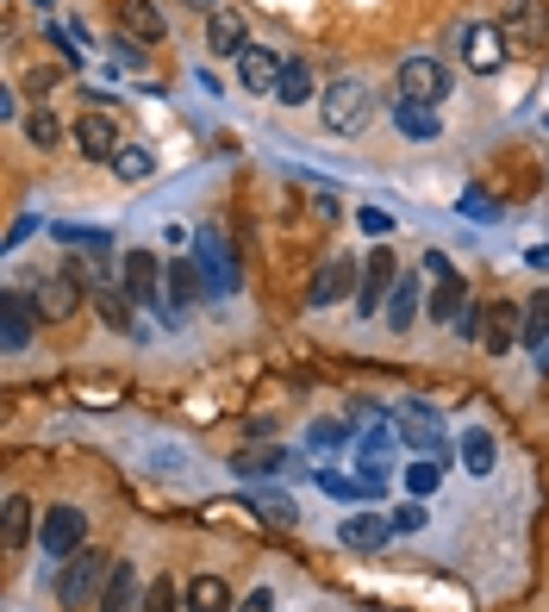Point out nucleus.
<instances>
[{"label": "nucleus", "instance_id": "nucleus-4", "mask_svg": "<svg viewBox=\"0 0 549 612\" xmlns=\"http://www.w3.org/2000/svg\"><path fill=\"white\" fill-rule=\"evenodd\" d=\"M81 544H88V512H81V507H44V525H38V550H44L50 562H69Z\"/></svg>", "mask_w": 549, "mask_h": 612}, {"label": "nucleus", "instance_id": "nucleus-17", "mask_svg": "<svg viewBox=\"0 0 549 612\" xmlns=\"http://www.w3.org/2000/svg\"><path fill=\"white\" fill-rule=\"evenodd\" d=\"M244 13L238 7H219V13H206V51L213 56H231L238 63V51H244Z\"/></svg>", "mask_w": 549, "mask_h": 612}, {"label": "nucleus", "instance_id": "nucleus-18", "mask_svg": "<svg viewBox=\"0 0 549 612\" xmlns=\"http://www.w3.org/2000/svg\"><path fill=\"white\" fill-rule=\"evenodd\" d=\"M524 350H531L537 369H549V294L524 301Z\"/></svg>", "mask_w": 549, "mask_h": 612}, {"label": "nucleus", "instance_id": "nucleus-50", "mask_svg": "<svg viewBox=\"0 0 549 612\" xmlns=\"http://www.w3.org/2000/svg\"><path fill=\"white\" fill-rule=\"evenodd\" d=\"M544 131H549V119H544Z\"/></svg>", "mask_w": 549, "mask_h": 612}, {"label": "nucleus", "instance_id": "nucleus-27", "mask_svg": "<svg viewBox=\"0 0 549 612\" xmlns=\"http://www.w3.org/2000/svg\"><path fill=\"white\" fill-rule=\"evenodd\" d=\"M238 600H231V587L219 582V575H194L188 582V612H231Z\"/></svg>", "mask_w": 549, "mask_h": 612}, {"label": "nucleus", "instance_id": "nucleus-31", "mask_svg": "<svg viewBox=\"0 0 549 612\" xmlns=\"http://www.w3.org/2000/svg\"><path fill=\"white\" fill-rule=\"evenodd\" d=\"M94 306H100V319H106V326H119V332H144V326L131 319V306H138V301H131L125 288H100Z\"/></svg>", "mask_w": 549, "mask_h": 612}, {"label": "nucleus", "instance_id": "nucleus-19", "mask_svg": "<svg viewBox=\"0 0 549 612\" xmlns=\"http://www.w3.org/2000/svg\"><path fill=\"white\" fill-rule=\"evenodd\" d=\"M231 469H238V475H288L294 457H288L281 444H244V450L231 457Z\"/></svg>", "mask_w": 549, "mask_h": 612}, {"label": "nucleus", "instance_id": "nucleus-21", "mask_svg": "<svg viewBox=\"0 0 549 612\" xmlns=\"http://www.w3.org/2000/svg\"><path fill=\"white\" fill-rule=\"evenodd\" d=\"M462 306H469V288H462V276H437V288H431V301H424V313L437 319V326H456L462 319Z\"/></svg>", "mask_w": 549, "mask_h": 612}, {"label": "nucleus", "instance_id": "nucleus-5", "mask_svg": "<svg viewBox=\"0 0 549 612\" xmlns=\"http://www.w3.org/2000/svg\"><path fill=\"white\" fill-rule=\"evenodd\" d=\"M394 425H399V437H406L412 450H424V457H449L444 412L431 407V400H406V407H394Z\"/></svg>", "mask_w": 549, "mask_h": 612}, {"label": "nucleus", "instance_id": "nucleus-9", "mask_svg": "<svg viewBox=\"0 0 549 612\" xmlns=\"http://www.w3.org/2000/svg\"><path fill=\"white\" fill-rule=\"evenodd\" d=\"M356 288H362V256H324L312 288H306V306H337Z\"/></svg>", "mask_w": 549, "mask_h": 612}, {"label": "nucleus", "instance_id": "nucleus-48", "mask_svg": "<svg viewBox=\"0 0 549 612\" xmlns=\"http://www.w3.org/2000/svg\"><path fill=\"white\" fill-rule=\"evenodd\" d=\"M194 7H206V13H219V7H225V0H194Z\"/></svg>", "mask_w": 549, "mask_h": 612}, {"label": "nucleus", "instance_id": "nucleus-22", "mask_svg": "<svg viewBox=\"0 0 549 612\" xmlns=\"http://www.w3.org/2000/svg\"><path fill=\"white\" fill-rule=\"evenodd\" d=\"M125 294H131L138 306H163L156 301V256H144V251L125 256Z\"/></svg>", "mask_w": 549, "mask_h": 612}, {"label": "nucleus", "instance_id": "nucleus-43", "mask_svg": "<svg viewBox=\"0 0 549 612\" xmlns=\"http://www.w3.org/2000/svg\"><path fill=\"white\" fill-rule=\"evenodd\" d=\"M424 525V507H399L394 512V532H419Z\"/></svg>", "mask_w": 549, "mask_h": 612}, {"label": "nucleus", "instance_id": "nucleus-32", "mask_svg": "<svg viewBox=\"0 0 549 612\" xmlns=\"http://www.w3.org/2000/svg\"><path fill=\"white\" fill-rule=\"evenodd\" d=\"M319 487L331 494V500H381V482H369V475L356 482V475H337V469H324Z\"/></svg>", "mask_w": 549, "mask_h": 612}, {"label": "nucleus", "instance_id": "nucleus-39", "mask_svg": "<svg viewBox=\"0 0 549 612\" xmlns=\"http://www.w3.org/2000/svg\"><path fill=\"white\" fill-rule=\"evenodd\" d=\"M356 226L369 231V238H387V231H394V219H387L381 206H362V213H356Z\"/></svg>", "mask_w": 549, "mask_h": 612}, {"label": "nucleus", "instance_id": "nucleus-29", "mask_svg": "<svg viewBox=\"0 0 549 612\" xmlns=\"http://www.w3.org/2000/svg\"><path fill=\"white\" fill-rule=\"evenodd\" d=\"M419 306H424L419 281H412V276H399L394 301H387V313H381V319H387V326H394V332H406V326H412V319H419Z\"/></svg>", "mask_w": 549, "mask_h": 612}, {"label": "nucleus", "instance_id": "nucleus-30", "mask_svg": "<svg viewBox=\"0 0 549 612\" xmlns=\"http://www.w3.org/2000/svg\"><path fill=\"white\" fill-rule=\"evenodd\" d=\"M506 38H531V44H537V38H544L549 31V20L544 13H537V0H519V7H506Z\"/></svg>", "mask_w": 549, "mask_h": 612}, {"label": "nucleus", "instance_id": "nucleus-1", "mask_svg": "<svg viewBox=\"0 0 549 612\" xmlns=\"http://www.w3.org/2000/svg\"><path fill=\"white\" fill-rule=\"evenodd\" d=\"M113 562H119V557H100V550H75V557L63 562V582H56V607H69V612L100 607V594H106V575H113Z\"/></svg>", "mask_w": 549, "mask_h": 612}, {"label": "nucleus", "instance_id": "nucleus-37", "mask_svg": "<svg viewBox=\"0 0 549 612\" xmlns=\"http://www.w3.org/2000/svg\"><path fill=\"white\" fill-rule=\"evenodd\" d=\"M462 213H469L474 226H499V206L487 201V194H481V188H469V194H462Z\"/></svg>", "mask_w": 549, "mask_h": 612}, {"label": "nucleus", "instance_id": "nucleus-40", "mask_svg": "<svg viewBox=\"0 0 549 612\" xmlns=\"http://www.w3.org/2000/svg\"><path fill=\"white\" fill-rule=\"evenodd\" d=\"M263 519H274V525H299V507H288V500H263Z\"/></svg>", "mask_w": 549, "mask_h": 612}, {"label": "nucleus", "instance_id": "nucleus-25", "mask_svg": "<svg viewBox=\"0 0 549 612\" xmlns=\"http://www.w3.org/2000/svg\"><path fill=\"white\" fill-rule=\"evenodd\" d=\"M494 462H499L494 432H487V425H469V432H462V469H469V475H494Z\"/></svg>", "mask_w": 549, "mask_h": 612}, {"label": "nucleus", "instance_id": "nucleus-16", "mask_svg": "<svg viewBox=\"0 0 549 612\" xmlns=\"http://www.w3.org/2000/svg\"><path fill=\"white\" fill-rule=\"evenodd\" d=\"M487 350L494 357H506L512 344H524V301H494V313H487Z\"/></svg>", "mask_w": 549, "mask_h": 612}, {"label": "nucleus", "instance_id": "nucleus-47", "mask_svg": "<svg viewBox=\"0 0 549 612\" xmlns=\"http://www.w3.org/2000/svg\"><path fill=\"white\" fill-rule=\"evenodd\" d=\"M312 213H319V219H337L344 206H337V194H319V201H312Z\"/></svg>", "mask_w": 549, "mask_h": 612}, {"label": "nucleus", "instance_id": "nucleus-11", "mask_svg": "<svg viewBox=\"0 0 549 612\" xmlns=\"http://www.w3.org/2000/svg\"><path fill=\"white\" fill-rule=\"evenodd\" d=\"M462 63H469L474 76H494L499 63H506V31H499L494 20H474V26H462Z\"/></svg>", "mask_w": 549, "mask_h": 612}, {"label": "nucleus", "instance_id": "nucleus-34", "mask_svg": "<svg viewBox=\"0 0 549 612\" xmlns=\"http://www.w3.org/2000/svg\"><path fill=\"white\" fill-rule=\"evenodd\" d=\"M349 437H356V425H349V419H312V432H306V444H312V450H337V444H349Z\"/></svg>", "mask_w": 549, "mask_h": 612}, {"label": "nucleus", "instance_id": "nucleus-3", "mask_svg": "<svg viewBox=\"0 0 549 612\" xmlns=\"http://www.w3.org/2000/svg\"><path fill=\"white\" fill-rule=\"evenodd\" d=\"M194 263H200V276H206V288H213V301H231L238 294V256H231V244H225V231L219 226H200L194 231Z\"/></svg>", "mask_w": 549, "mask_h": 612}, {"label": "nucleus", "instance_id": "nucleus-44", "mask_svg": "<svg viewBox=\"0 0 549 612\" xmlns=\"http://www.w3.org/2000/svg\"><path fill=\"white\" fill-rule=\"evenodd\" d=\"M31 231H38V219H13V231H7V251H20Z\"/></svg>", "mask_w": 549, "mask_h": 612}, {"label": "nucleus", "instance_id": "nucleus-28", "mask_svg": "<svg viewBox=\"0 0 549 612\" xmlns=\"http://www.w3.org/2000/svg\"><path fill=\"white\" fill-rule=\"evenodd\" d=\"M274 94H281V106H306L312 101V63H306V56H288V69H281V88H274Z\"/></svg>", "mask_w": 549, "mask_h": 612}, {"label": "nucleus", "instance_id": "nucleus-41", "mask_svg": "<svg viewBox=\"0 0 549 612\" xmlns=\"http://www.w3.org/2000/svg\"><path fill=\"white\" fill-rule=\"evenodd\" d=\"M113 63H119V69H138L144 56H138V44H131V38H113Z\"/></svg>", "mask_w": 549, "mask_h": 612}, {"label": "nucleus", "instance_id": "nucleus-14", "mask_svg": "<svg viewBox=\"0 0 549 612\" xmlns=\"http://www.w3.org/2000/svg\"><path fill=\"white\" fill-rule=\"evenodd\" d=\"M387 537H394V519H381V512H356L337 525V544L356 550V557H369V550H387Z\"/></svg>", "mask_w": 549, "mask_h": 612}, {"label": "nucleus", "instance_id": "nucleus-26", "mask_svg": "<svg viewBox=\"0 0 549 612\" xmlns=\"http://www.w3.org/2000/svg\"><path fill=\"white\" fill-rule=\"evenodd\" d=\"M119 26L131 31V38H144V44H156V38H163V13H156V7H150V0H119Z\"/></svg>", "mask_w": 549, "mask_h": 612}, {"label": "nucleus", "instance_id": "nucleus-15", "mask_svg": "<svg viewBox=\"0 0 549 612\" xmlns=\"http://www.w3.org/2000/svg\"><path fill=\"white\" fill-rule=\"evenodd\" d=\"M31 301H38V319H75V306H81V276H44L31 288Z\"/></svg>", "mask_w": 549, "mask_h": 612}, {"label": "nucleus", "instance_id": "nucleus-20", "mask_svg": "<svg viewBox=\"0 0 549 612\" xmlns=\"http://www.w3.org/2000/svg\"><path fill=\"white\" fill-rule=\"evenodd\" d=\"M394 131H406V138L431 144V138H444V113H437V106H419V101H399L394 106Z\"/></svg>", "mask_w": 549, "mask_h": 612}, {"label": "nucleus", "instance_id": "nucleus-45", "mask_svg": "<svg viewBox=\"0 0 549 612\" xmlns=\"http://www.w3.org/2000/svg\"><path fill=\"white\" fill-rule=\"evenodd\" d=\"M524 263H531L537 276H549V244H531V251H524Z\"/></svg>", "mask_w": 549, "mask_h": 612}, {"label": "nucleus", "instance_id": "nucleus-46", "mask_svg": "<svg viewBox=\"0 0 549 612\" xmlns=\"http://www.w3.org/2000/svg\"><path fill=\"white\" fill-rule=\"evenodd\" d=\"M424 269H431V276H456V269H449V256H444V251H424Z\"/></svg>", "mask_w": 549, "mask_h": 612}, {"label": "nucleus", "instance_id": "nucleus-35", "mask_svg": "<svg viewBox=\"0 0 549 612\" xmlns=\"http://www.w3.org/2000/svg\"><path fill=\"white\" fill-rule=\"evenodd\" d=\"M437 482H444V462H437V457H424V462H412V469H406V494H412V500H431V494H437Z\"/></svg>", "mask_w": 549, "mask_h": 612}, {"label": "nucleus", "instance_id": "nucleus-13", "mask_svg": "<svg viewBox=\"0 0 549 612\" xmlns=\"http://www.w3.org/2000/svg\"><path fill=\"white\" fill-rule=\"evenodd\" d=\"M31 326H38V301L31 294H7L0 301V344L20 357V350H31Z\"/></svg>", "mask_w": 549, "mask_h": 612}, {"label": "nucleus", "instance_id": "nucleus-7", "mask_svg": "<svg viewBox=\"0 0 549 612\" xmlns=\"http://www.w3.org/2000/svg\"><path fill=\"white\" fill-rule=\"evenodd\" d=\"M194 301H213V288H206V276H200V263H194V256H169V276H163V306H169V326H181Z\"/></svg>", "mask_w": 549, "mask_h": 612}, {"label": "nucleus", "instance_id": "nucleus-23", "mask_svg": "<svg viewBox=\"0 0 549 612\" xmlns=\"http://www.w3.org/2000/svg\"><path fill=\"white\" fill-rule=\"evenodd\" d=\"M25 537H31V500L7 494V507H0V550H25Z\"/></svg>", "mask_w": 549, "mask_h": 612}, {"label": "nucleus", "instance_id": "nucleus-8", "mask_svg": "<svg viewBox=\"0 0 549 612\" xmlns=\"http://www.w3.org/2000/svg\"><path fill=\"white\" fill-rule=\"evenodd\" d=\"M449 69L437 63V56H406L399 63V101H419V106H437V101H449Z\"/></svg>", "mask_w": 549, "mask_h": 612}, {"label": "nucleus", "instance_id": "nucleus-49", "mask_svg": "<svg viewBox=\"0 0 549 612\" xmlns=\"http://www.w3.org/2000/svg\"><path fill=\"white\" fill-rule=\"evenodd\" d=\"M38 7H44V13H50V7H56V0H38Z\"/></svg>", "mask_w": 549, "mask_h": 612}, {"label": "nucleus", "instance_id": "nucleus-33", "mask_svg": "<svg viewBox=\"0 0 549 612\" xmlns=\"http://www.w3.org/2000/svg\"><path fill=\"white\" fill-rule=\"evenodd\" d=\"M106 169H113L119 181H150V176H156V156H150L144 144H125V151L106 163Z\"/></svg>", "mask_w": 549, "mask_h": 612}, {"label": "nucleus", "instance_id": "nucleus-2", "mask_svg": "<svg viewBox=\"0 0 549 612\" xmlns=\"http://www.w3.org/2000/svg\"><path fill=\"white\" fill-rule=\"evenodd\" d=\"M324 131H337V138H356V131L374 119V94L362 76H337L331 88H324Z\"/></svg>", "mask_w": 549, "mask_h": 612}, {"label": "nucleus", "instance_id": "nucleus-42", "mask_svg": "<svg viewBox=\"0 0 549 612\" xmlns=\"http://www.w3.org/2000/svg\"><path fill=\"white\" fill-rule=\"evenodd\" d=\"M238 612H274V594H269V587H250V594H244V607H238Z\"/></svg>", "mask_w": 549, "mask_h": 612}, {"label": "nucleus", "instance_id": "nucleus-38", "mask_svg": "<svg viewBox=\"0 0 549 612\" xmlns=\"http://www.w3.org/2000/svg\"><path fill=\"white\" fill-rule=\"evenodd\" d=\"M144 612H175V582H169V575H156V582H150Z\"/></svg>", "mask_w": 549, "mask_h": 612}, {"label": "nucleus", "instance_id": "nucleus-24", "mask_svg": "<svg viewBox=\"0 0 549 612\" xmlns=\"http://www.w3.org/2000/svg\"><path fill=\"white\" fill-rule=\"evenodd\" d=\"M100 612H138V569L131 562H113L106 594H100Z\"/></svg>", "mask_w": 549, "mask_h": 612}, {"label": "nucleus", "instance_id": "nucleus-6", "mask_svg": "<svg viewBox=\"0 0 549 612\" xmlns=\"http://www.w3.org/2000/svg\"><path fill=\"white\" fill-rule=\"evenodd\" d=\"M399 288V269H394V251H369L362 256V288H356V313L362 319H381L387 301H394Z\"/></svg>", "mask_w": 549, "mask_h": 612}, {"label": "nucleus", "instance_id": "nucleus-36", "mask_svg": "<svg viewBox=\"0 0 549 612\" xmlns=\"http://www.w3.org/2000/svg\"><path fill=\"white\" fill-rule=\"evenodd\" d=\"M25 138H31V144H38V151H50V144H56V138H63V126H56V113H50V106H38V113H31V119H25Z\"/></svg>", "mask_w": 549, "mask_h": 612}, {"label": "nucleus", "instance_id": "nucleus-10", "mask_svg": "<svg viewBox=\"0 0 549 612\" xmlns=\"http://www.w3.org/2000/svg\"><path fill=\"white\" fill-rule=\"evenodd\" d=\"M75 151L88 156V163H113V156L125 151V138H119V126H113L106 106H88V113L75 119Z\"/></svg>", "mask_w": 549, "mask_h": 612}, {"label": "nucleus", "instance_id": "nucleus-12", "mask_svg": "<svg viewBox=\"0 0 549 612\" xmlns=\"http://www.w3.org/2000/svg\"><path fill=\"white\" fill-rule=\"evenodd\" d=\"M281 69H288V56H274L269 44H244L238 51V81H244L250 94H274L281 88Z\"/></svg>", "mask_w": 549, "mask_h": 612}]
</instances>
